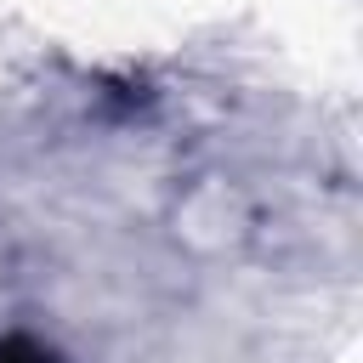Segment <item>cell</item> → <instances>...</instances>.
<instances>
[{
	"mask_svg": "<svg viewBox=\"0 0 363 363\" xmlns=\"http://www.w3.org/2000/svg\"><path fill=\"white\" fill-rule=\"evenodd\" d=\"M0 363H57V352H45V346L28 340V335H6V340H0Z\"/></svg>",
	"mask_w": 363,
	"mask_h": 363,
	"instance_id": "6da1fadb",
	"label": "cell"
}]
</instances>
